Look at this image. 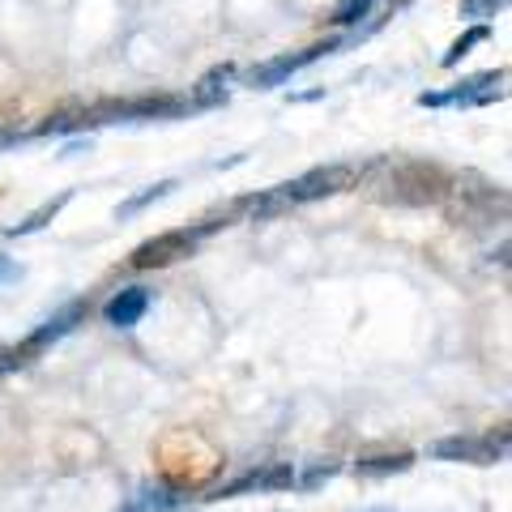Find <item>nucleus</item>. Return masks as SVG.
<instances>
[{"label": "nucleus", "instance_id": "nucleus-4", "mask_svg": "<svg viewBox=\"0 0 512 512\" xmlns=\"http://www.w3.org/2000/svg\"><path fill=\"white\" fill-rule=\"evenodd\" d=\"M350 184V167L346 163H329V167H312V171H303L299 180L291 184H282L278 188V197L286 205H299V201H316V197H329V192H338Z\"/></svg>", "mask_w": 512, "mask_h": 512}, {"label": "nucleus", "instance_id": "nucleus-1", "mask_svg": "<svg viewBox=\"0 0 512 512\" xmlns=\"http://www.w3.org/2000/svg\"><path fill=\"white\" fill-rule=\"evenodd\" d=\"M218 227H222V218H210V222H201V227H192V231H167L158 239H146V244L133 248L128 265H133V269H163L171 261H180V256H188L205 235H214Z\"/></svg>", "mask_w": 512, "mask_h": 512}, {"label": "nucleus", "instance_id": "nucleus-13", "mask_svg": "<svg viewBox=\"0 0 512 512\" xmlns=\"http://www.w3.org/2000/svg\"><path fill=\"white\" fill-rule=\"evenodd\" d=\"M508 5V0H461V18H470V22H478V18H495Z\"/></svg>", "mask_w": 512, "mask_h": 512}, {"label": "nucleus", "instance_id": "nucleus-7", "mask_svg": "<svg viewBox=\"0 0 512 512\" xmlns=\"http://www.w3.org/2000/svg\"><path fill=\"white\" fill-rule=\"evenodd\" d=\"M235 77V69L231 64H222V69H214V73H205L201 82H197V90H192V103L188 107H214V103H227V82Z\"/></svg>", "mask_w": 512, "mask_h": 512}, {"label": "nucleus", "instance_id": "nucleus-14", "mask_svg": "<svg viewBox=\"0 0 512 512\" xmlns=\"http://www.w3.org/2000/svg\"><path fill=\"white\" fill-rule=\"evenodd\" d=\"M13 274H18V269H13V265H5V261H0V282H5V278H13Z\"/></svg>", "mask_w": 512, "mask_h": 512}, {"label": "nucleus", "instance_id": "nucleus-12", "mask_svg": "<svg viewBox=\"0 0 512 512\" xmlns=\"http://www.w3.org/2000/svg\"><path fill=\"white\" fill-rule=\"evenodd\" d=\"M414 466V457L410 453H397V457H372V461H363V474H389V470H410Z\"/></svg>", "mask_w": 512, "mask_h": 512}, {"label": "nucleus", "instance_id": "nucleus-10", "mask_svg": "<svg viewBox=\"0 0 512 512\" xmlns=\"http://www.w3.org/2000/svg\"><path fill=\"white\" fill-rule=\"evenodd\" d=\"M175 188V180H158V184H150V188H141L137 192V197H128L124 205H120V210H116V218L124 222V218H133V214H141V210H146V205H154V201H163L167 197V192Z\"/></svg>", "mask_w": 512, "mask_h": 512}, {"label": "nucleus", "instance_id": "nucleus-6", "mask_svg": "<svg viewBox=\"0 0 512 512\" xmlns=\"http://www.w3.org/2000/svg\"><path fill=\"white\" fill-rule=\"evenodd\" d=\"M431 453L436 457H461V461H495L504 448H491V440H461V436H453V440H440Z\"/></svg>", "mask_w": 512, "mask_h": 512}, {"label": "nucleus", "instance_id": "nucleus-2", "mask_svg": "<svg viewBox=\"0 0 512 512\" xmlns=\"http://www.w3.org/2000/svg\"><path fill=\"white\" fill-rule=\"evenodd\" d=\"M504 69H491V73H478L457 82L453 90H431L419 94V107H483V103H500L504 99Z\"/></svg>", "mask_w": 512, "mask_h": 512}, {"label": "nucleus", "instance_id": "nucleus-9", "mask_svg": "<svg viewBox=\"0 0 512 512\" xmlns=\"http://www.w3.org/2000/svg\"><path fill=\"white\" fill-rule=\"evenodd\" d=\"M487 39H491V30H487L483 22H478V26H470L466 35H461V39H457V43H453V47H448V52L440 56V64H444V69H453V64H461V60H466V56L474 52L478 43H487Z\"/></svg>", "mask_w": 512, "mask_h": 512}, {"label": "nucleus", "instance_id": "nucleus-8", "mask_svg": "<svg viewBox=\"0 0 512 512\" xmlns=\"http://www.w3.org/2000/svg\"><path fill=\"white\" fill-rule=\"evenodd\" d=\"M69 197H73V192H60V197H52V201H43L39 205V210H30L22 222H18V227H9L5 235L9 239H18V235H35V231H43L47 227V222H52L60 210H64V205H69Z\"/></svg>", "mask_w": 512, "mask_h": 512}, {"label": "nucleus", "instance_id": "nucleus-11", "mask_svg": "<svg viewBox=\"0 0 512 512\" xmlns=\"http://www.w3.org/2000/svg\"><path fill=\"white\" fill-rule=\"evenodd\" d=\"M372 9H376V0H338V9H333L329 22L350 30V26H359L363 18H372Z\"/></svg>", "mask_w": 512, "mask_h": 512}, {"label": "nucleus", "instance_id": "nucleus-3", "mask_svg": "<svg viewBox=\"0 0 512 512\" xmlns=\"http://www.w3.org/2000/svg\"><path fill=\"white\" fill-rule=\"evenodd\" d=\"M342 43H346V39H325V43L303 47L299 56H274V60H265V64H256V69H248V73H244V86H248V90H274V86L286 82V77H295L299 69H308L312 60L333 56Z\"/></svg>", "mask_w": 512, "mask_h": 512}, {"label": "nucleus", "instance_id": "nucleus-5", "mask_svg": "<svg viewBox=\"0 0 512 512\" xmlns=\"http://www.w3.org/2000/svg\"><path fill=\"white\" fill-rule=\"evenodd\" d=\"M146 312H150V291H146V286H128V291L111 295L103 303V320H107V325H116V329L141 325V316H146Z\"/></svg>", "mask_w": 512, "mask_h": 512}]
</instances>
